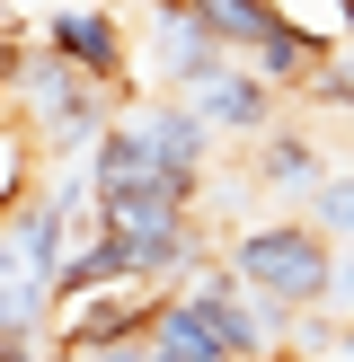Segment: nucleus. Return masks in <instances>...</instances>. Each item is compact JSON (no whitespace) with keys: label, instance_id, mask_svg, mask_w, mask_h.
<instances>
[{"label":"nucleus","instance_id":"nucleus-1","mask_svg":"<svg viewBox=\"0 0 354 362\" xmlns=\"http://www.w3.org/2000/svg\"><path fill=\"white\" fill-rule=\"evenodd\" d=\"M222 265L248 283V292H266L275 310H328L336 300V239L319 221H257V230H230Z\"/></svg>","mask_w":354,"mask_h":362},{"label":"nucleus","instance_id":"nucleus-2","mask_svg":"<svg viewBox=\"0 0 354 362\" xmlns=\"http://www.w3.org/2000/svg\"><path fill=\"white\" fill-rule=\"evenodd\" d=\"M9 98H18V115L35 124L45 159H88V151H98V133L124 115V98H115V88H106V80H88V71H71L53 45H27V62H18Z\"/></svg>","mask_w":354,"mask_h":362},{"label":"nucleus","instance_id":"nucleus-3","mask_svg":"<svg viewBox=\"0 0 354 362\" xmlns=\"http://www.w3.org/2000/svg\"><path fill=\"white\" fill-rule=\"evenodd\" d=\"M177 283H151V274H115V283H88V292H53V327L45 345L53 354H98V345H133V336H151V318L169 310Z\"/></svg>","mask_w":354,"mask_h":362},{"label":"nucleus","instance_id":"nucleus-4","mask_svg":"<svg viewBox=\"0 0 354 362\" xmlns=\"http://www.w3.org/2000/svg\"><path fill=\"white\" fill-rule=\"evenodd\" d=\"M275 98L283 88L266 80V71H248V62H222V71H204V80L186 88V106L212 124V141H266L275 133Z\"/></svg>","mask_w":354,"mask_h":362},{"label":"nucleus","instance_id":"nucleus-5","mask_svg":"<svg viewBox=\"0 0 354 362\" xmlns=\"http://www.w3.org/2000/svg\"><path fill=\"white\" fill-rule=\"evenodd\" d=\"M45 45L62 53L71 71L106 80L124 106H133V45H124V18H115V9H53V18H45Z\"/></svg>","mask_w":354,"mask_h":362},{"label":"nucleus","instance_id":"nucleus-6","mask_svg":"<svg viewBox=\"0 0 354 362\" xmlns=\"http://www.w3.org/2000/svg\"><path fill=\"white\" fill-rule=\"evenodd\" d=\"M142 53H151V71H159V88H169V98H186L204 71L230 62V53L212 45V27H204L195 9H177V0H151V45H142Z\"/></svg>","mask_w":354,"mask_h":362},{"label":"nucleus","instance_id":"nucleus-7","mask_svg":"<svg viewBox=\"0 0 354 362\" xmlns=\"http://www.w3.org/2000/svg\"><path fill=\"white\" fill-rule=\"evenodd\" d=\"M124 115H133V133L151 141V159H159L169 177H204V159H212V124L195 115L186 98H133Z\"/></svg>","mask_w":354,"mask_h":362},{"label":"nucleus","instance_id":"nucleus-8","mask_svg":"<svg viewBox=\"0 0 354 362\" xmlns=\"http://www.w3.org/2000/svg\"><path fill=\"white\" fill-rule=\"evenodd\" d=\"M45 327H53V265L0 239V336H45Z\"/></svg>","mask_w":354,"mask_h":362},{"label":"nucleus","instance_id":"nucleus-9","mask_svg":"<svg viewBox=\"0 0 354 362\" xmlns=\"http://www.w3.org/2000/svg\"><path fill=\"white\" fill-rule=\"evenodd\" d=\"M151 354L159 362H230V345H222V327H212V310L177 283L169 292V310L151 318Z\"/></svg>","mask_w":354,"mask_h":362},{"label":"nucleus","instance_id":"nucleus-10","mask_svg":"<svg viewBox=\"0 0 354 362\" xmlns=\"http://www.w3.org/2000/svg\"><path fill=\"white\" fill-rule=\"evenodd\" d=\"M257 186H266V194H301V204H310V194L328 186V159H319V141H310V133H292V124H275V133L257 141Z\"/></svg>","mask_w":354,"mask_h":362},{"label":"nucleus","instance_id":"nucleus-11","mask_svg":"<svg viewBox=\"0 0 354 362\" xmlns=\"http://www.w3.org/2000/svg\"><path fill=\"white\" fill-rule=\"evenodd\" d=\"M35 194H45V141H35L27 115L0 106V221H9L18 204H35Z\"/></svg>","mask_w":354,"mask_h":362},{"label":"nucleus","instance_id":"nucleus-12","mask_svg":"<svg viewBox=\"0 0 354 362\" xmlns=\"http://www.w3.org/2000/svg\"><path fill=\"white\" fill-rule=\"evenodd\" d=\"M310 221L328 230L336 247H354V168H328V186L310 194Z\"/></svg>","mask_w":354,"mask_h":362},{"label":"nucleus","instance_id":"nucleus-13","mask_svg":"<svg viewBox=\"0 0 354 362\" xmlns=\"http://www.w3.org/2000/svg\"><path fill=\"white\" fill-rule=\"evenodd\" d=\"M310 98H319V106H336V115H354V45H336L328 62L310 71Z\"/></svg>","mask_w":354,"mask_h":362},{"label":"nucleus","instance_id":"nucleus-14","mask_svg":"<svg viewBox=\"0 0 354 362\" xmlns=\"http://www.w3.org/2000/svg\"><path fill=\"white\" fill-rule=\"evenodd\" d=\"M18 62H27V35L0 18V106H9V80H18Z\"/></svg>","mask_w":354,"mask_h":362},{"label":"nucleus","instance_id":"nucleus-15","mask_svg":"<svg viewBox=\"0 0 354 362\" xmlns=\"http://www.w3.org/2000/svg\"><path fill=\"white\" fill-rule=\"evenodd\" d=\"M71 362H159L151 336H133V345H98V354H71Z\"/></svg>","mask_w":354,"mask_h":362},{"label":"nucleus","instance_id":"nucleus-16","mask_svg":"<svg viewBox=\"0 0 354 362\" xmlns=\"http://www.w3.org/2000/svg\"><path fill=\"white\" fill-rule=\"evenodd\" d=\"M336 300L354 310V247H336Z\"/></svg>","mask_w":354,"mask_h":362},{"label":"nucleus","instance_id":"nucleus-17","mask_svg":"<svg viewBox=\"0 0 354 362\" xmlns=\"http://www.w3.org/2000/svg\"><path fill=\"white\" fill-rule=\"evenodd\" d=\"M346 362H354V327H346Z\"/></svg>","mask_w":354,"mask_h":362}]
</instances>
